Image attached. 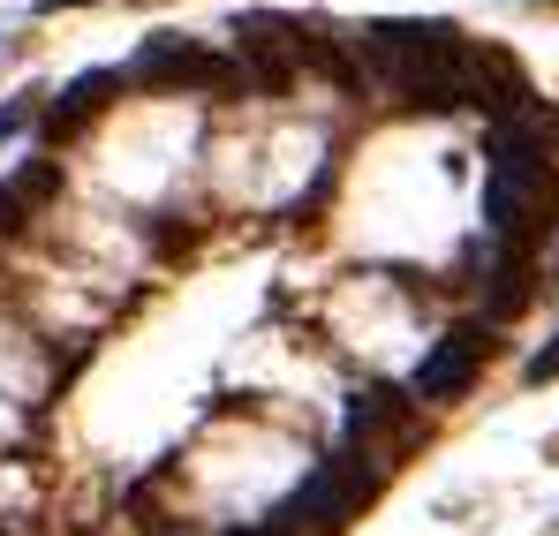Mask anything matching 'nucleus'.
Here are the masks:
<instances>
[{"label":"nucleus","mask_w":559,"mask_h":536,"mask_svg":"<svg viewBox=\"0 0 559 536\" xmlns=\"http://www.w3.org/2000/svg\"><path fill=\"white\" fill-rule=\"evenodd\" d=\"M356 46L401 98H416V106H476V46L454 23H371Z\"/></svg>","instance_id":"1"},{"label":"nucleus","mask_w":559,"mask_h":536,"mask_svg":"<svg viewBox=\"0 0 559 536\" xmlns=\"http://www.w3.org/2000/svg\"><path fill=\"white\" fill-rule=\"evenodd\" d=\"M484 219L507 250H537L545 235L559 227V167L522 144L514 129H491V189H484Z\"/></svg>","instance_id":"2"},{"label":"nucleus","mask_w":559,"mask_h":536,"mask_svg":"<svg viewBox=\"0 0 559 536\" xmlns=\"http://www.w3.org/2000/svg\"><path fill=\"white\" fill-rule=\"evenodd\" d=\"M378 476H385V468H378L364 446H341L333 461H318L273 514H265V529H235V536H341L378 499Z\"/></svg>","instance_id":"3"},{"label":"nucleus","mask_w":559,"mask_h":536,"mask_svg":"<svg viewBox=\"0 0 559 536\" xmlns=\"http://www.w3.org/2000/svg\"><path fill=\"white\" fill-rule=\"evenodd\" d=\"M136 84L152 91H242V61H227V53H212V46H197V38H175V31H159V38H144V53H136V69H129Z\"/></svg>","instance_id":"4"},{"label":"nucleus","mask_w":559,"mask_h":536,"mask_svg":"<svg viewBox=\"0 0 559 536\" xmlns=\"http://www.w3.org/2000/svg\"><path fill=\"white\" fill-rule=\"evenodd\" d=\"M235 38H242V76L265 91H287L295 84V61H302V23H287V15H242L235 23Z\"/></svg>","instance_id":"5"},{"label":"nucleus","mask_w":559,"mask_h":536,"mask_svg":"<svg viewBox=\"0 0 559 536\" xmlns=\"http://www.w3.org/2000/svg\"><path fill=\"white\" fill-rule=\"evenodd\" d=\"M491 333L484 325H454L431 356H424V370H416V401H462L468 385H476V370L491 362Z\"/></svg>","instance_id":"6"},{"label":"nucleus","mask_w":559,"mask_h":536,"mask_svg":"<svg viewBox=\"0 0 559 536\" xmlns=\"http://www.w3.org/2000/svg\"><path fill=\"white\" fill-rule=\"evenodd\" d=\"M114 91H121V69H92V76H76V84H69L61 98H53V106H46V136H76V129L92 121L98 106L114 98Z\"/></svg>","instance_id":"7"},{"label":"nucleus","mask_w":559,"mask_h":536,"mask_svg":"<svg viewBox=\"0 0 559 536\" xmlns=\"http://www.w3.org/2000/svg\"><path fill=\"white\" fill-rule=\"evenodd\" d=\"M378 431L408 439V401H401V393H385V385H364V393L348 401V446H364V453H371Z\"/></svg>","instance_id":"8"},{"label":"nucleus","mask_w":559,"mask_h":536,"mask_svg":"<svg viewBox=\"0 0 559 536\" xmlns=\"http://www.w3.org/2000/svg\"><path fill=\"white\" fill-rule=\"evenodd\" d=\"M530 258L522 250H507L499 265H491V318H514V310H530Z\"/></svg>","instance_id":"9"},{"label":"nucleus","mask_w":559,"mask_h":536,"mask_svg":"<svg viewBox=\"0 0 559 536\" xmlns=\"http://www.w3.org/2000/svg\"><path fill=\"white\" fill-rule=\"evenodd\" d=\"M15 196H23V204H46V196H61V167H53V159H31V167L15 175Z\"/></svg>","instance_id":"10"},{"label":"nucleus","mask_w":559,"mask_h":536,"mask_svg":"<svg viewBox=\"0 0 559 536\" xmlns=\"http://www.w3.org/2000/svg\"><path fill=\"white\" fill-rule=\"evenodd\" d=\"M23 212H31V204H23L15 181H8V189H0V235H23Z\"/></svg>","instance_id":"11"},{"label":"nucleus","mask_w":559,"mask_h":536,"mask_svg":"<svg viewBox=\"0 0 559 536\" xmlns=\"http://www.w3.org/2000/svg\"><path fill=\"white\" fill-rule=\"evenodd\" d=\"M559 378V341L552 348H537V356H530V385H552Z\"/></svg>","instance_id":"12"},{"label":"nucleus","mask_w":559,"mask_h":536,"mask_svg":"<svg viewBox=\"0 0 559 536\" xmlns=\"http://www.w3.org/2000/svg\"><path fill=\"white\" fill-rule=\"evenodd\" d=\"M38 8H84V0H38Z\"/></svg>","instance_id":"13"}]
</instances>
